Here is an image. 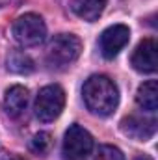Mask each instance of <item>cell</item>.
Wrapping results in <instances>:
<instances>
[{"mask_svg": "<svg viewBox=\"0 0 158 160\" xmlns=\"http://www.w3.org/2000/svg\"><path fill=\"white\" fill-rule=\"evenodd\" d=\"M82 95H84V102H86L87 110L93 112L95 116L106 118V116H112L114 110L117 108L119 102L117 86L104 75L89 77L84 84Z\"/></svg>", "mask_w": 158, "mask_h": 160, "instance_id": "cell-1", "label": "cell"}, {"mask_svg": "<svg viewBox=\"0 0 158 160\" xmlns=\"http://www.w3.org/2000/svg\"><path fill=\"white\" fill-rule=\"evenodd\" d=\"M80 50H82V43L77 36L73 34L54 36L47 48V62L52 67H65L78 58Z\"/></svg>", "mask_w": 158, "mask_h": 160, "instance_id": "cell-2", "label": "cell"}, {"mask_svg": "<svg viewBox=\"0 0 158 160\" xmlns=\"http://www.w3.org/2000/svg\"><path fill=\"white\" fill-rule=\"evenodd\" d=\"M11 34H13L15 41L22 47H37L47 38V26L39 15L24 13L13 22Z\"/></svg>", "mask_w": 158, "mask_h": 160, "instance_id": "cell-3", "label": "cell"}, {"mask_svg": "<svg viewBox=\"0 0 158 160\" xmlns=\"http://www.w3.org/2000/svg\"><path fill=\"white\" fill-rule=\"evenodd\" d=\"M65 106V91L62 89V86L58 84H50L39 89L37 97H36V118L43 123L54 121L60 118L62 110Z\"/></svg>", "mask_w": 158, "mask_h": 160, "instance_id": "cell-4", "label": "cell"}, {"mask_svg": "<svg viewBox=\"0 0 158 160\" xmlns=\"http://www.w3.org/2000/svg\"><path fill=\"white\" fill-rule=\"evenodd\" d=\"M91 134L80 125H71L63 136V157L67 160H84L91 155Z\"/></svg>", "mask_w": 158, "mask_h": 160, "instance_id": "cell-5", "label": "cell"}, {"mask_svg": "<svg viewBox=\"0 0 158 160\" xmlns=\"http://www.w3.org/2000/svg\"><path fill=\"white\" fill-rule=\"evenodd\" d=\"M130 39V30L128 26L125 24H114L110 28H106L102 34H101V39H99V47H101V52L106 60H112L116 58L119 52L125 48V45Z\"/></svg>", "mask_w": 158, "mask_h": 160, "instance_id": "cell-6", "label": "cell"}, {"mask_svg": "<svg viewBox=\"0 0 158 160\" xmlns=\"http://www.w3.org/2000/svg\"><path fill=\"white\" fill-rule=\"evenodd\" d=\"M132 67L140 73H155L158 69V45L155 39H143L132 54Z\"/></svg>", "mask_w": 158, "mask_h": 160, "instance_id": "cell-7", "label": "cell"}, {"mask_svg": "<svg viewBox=\"0 0 158 160\" xmlns=\"http://www.w3.org/2000/svg\"><path fill=\"white\" fill-rule=\"evenodd\" d=\"M121 130H123V134H126L132 140L147 142L156 132V121L130 116V118H125V119L121 121Z\"/></svg>", "mask_w": 158, "mask_h": 160, "instance_id": "cell-8", "label": "cell"}, {"mask_svg": "<svg viewBox=\"0 0 158 160\" xmlns=\"http://www.w3.org/2000/svg\"><path fill=\"white\" fill-rule=\"evenodd\" d=\"M28 99H30V95H28V89L24 86H13L6 91L4 108L11 118H19L24 114V110L28 106Z\"/></svg>", "mask_w": 158, "mask_h": 160, "instance_id": "cell-9", "label": "cell"}, {"mask_svg": "<svg viewBox=\"0 0 158 160\" xmlns=\"http://www.w3.org/2000/svg\"><path fill=\"white\" fill-rule=\"evenodd\" d=\"M106 8V0H71V9L84 21H97Z\"/></svg>", "mask_w": 158, "mask_h": 160, "instance_id": "cell-10", "label": "cell"}, {"mask_svg": "<svg viewBox=\"0 0 158 160\" xmlns=\"http://www.w3.org/2000/svg\"><path fill=\"white\" fill-rule=\"evenodd\" d=\"M136 102L140 108L147 112H155L158 108V84L156 80H147L138 88L136 93Z\"/></svg>", "mask_w": 158, "mask_h": 160, "instance_id": "cell-11", "label": "cell"}, {"mask_svg": "<svg viewBox=\"0 0 158 160\" xmlns=\"http://www.w3.org/2000/svg\"><path fill=\"white\" fill-rule=\"evenodd\" d=\"M7 69L11 73H17V75H28L34 71V62L26 52L11 50L7 56Z\"/></svg>", "mask_w": 158, "mask_h": 160, "instance_id": "cell-12", "label": "cell"}, {"mask_svg": "<svg viewBox=\"0 0 158 160\" xmlns=\"http://www.w3.org/2000/svg\"><path fill=\"white\" fill-rule=\"evenodd\" d=\"M50 147H52V136L48 132H37L30 140V151H34L36 155H47Z\"/></svg>", "mask_w": 158, "mask_h": 160, "instance_id": "cell-13", "label": "cell"}, {"mask_svg": "<svg viewBox=\"0 0 158 160\" xmlns=\"http://www.w3.org/2000/svg\"><path fill=\"white\" fill-rule=\"evenodd\" d=\"M93 160H125V157H123L121 149L114 147V145H101Z\"/></svg>", "mask_w": 158, "mask_h": 160, "instance_id": "cell-14", "label": "cell"}, {"mask_svg": "<svg viewBox=\"0 0 158 160\" xmlns=\"http://www.w3.org/2000/svg\"><path fill=\"white\" fill-rule=\"evenodd\" d=\"M0 160H22V158L13 155V153H0Z\"/></svg>", "mask_w": 158, "mask_h": 160, "instance_id": "cell-15", "label": "cell"}, {"mask_svg": "<svg viewBox=\"0 0 158 160\" xmlns=\"http://www.w3.org/2000/svg\"><path fill=\"white\" fill-rule=\"evenodd\" d=\"M136 160H151L149 157H136Z\"/></svg>", "mask_w": 158, "mask_h": 160, "instance_id": "cell-16", "label": "cell"}]
</instances>
